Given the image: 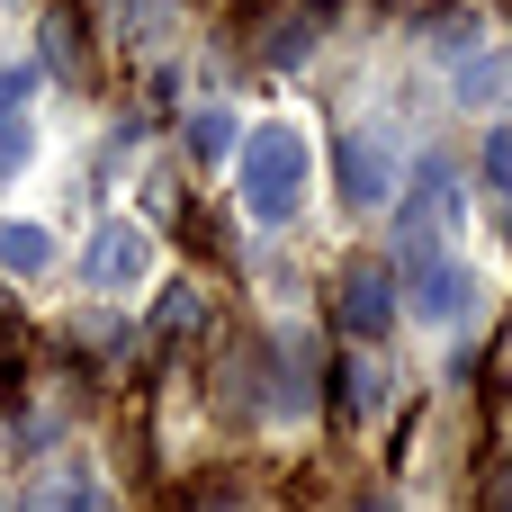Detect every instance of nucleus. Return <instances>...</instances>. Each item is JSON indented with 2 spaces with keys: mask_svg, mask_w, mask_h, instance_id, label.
Instances as JSON below:
<instances>
[{
  "mask_svg": "<svg viewBox=\"0 0 512 512\" xmlns=\"http://www.w3.org/2000/svg\"><path fill=\"white\" fill-rule=\"evenodd\" d=\"M306 189H315V144H306V126H297V117L243 126V144H234V198H243V216L279 234V225H297Z\"/></svg>",
  "mask_w": 512,
  "mask_h": 512,
  "instance_id": "f257e3e1",
  "label": "nucleus"
},
{
  "mask_svg": "<svg viewBox=\"0 0 512 512\" xmlns=\"http://www.w3.org/2000/svg\"><path fill=\"white\" fill-rule=\"evenodd\" d=\"M459 234H468V180H459V162L423 153L414 189L396 207V243H405V261H441V252H459Z\"/></svg>",
  "mask_w": 512,
  "mask_h": 512,
  "instance_id": "f03ea898",
  "label": "nucleus"
},
{
  "mask_svg": "<svg viewBox=\"0 0 512 512\" xmlns=\"http://www.w3.org/2000/svg\"><path fill=\"white\" fill-rule=\"evenodd\" d=\"M153 261H162V243H153L135 216H99L90 243H81V279H90L99 297H135V288L153 279Z\"/></svg>",
  "mask_w": 512,
  "mask_h": 512,
  "instance_id": "7ed1b4c3",
  "label": "nucleus"
},
{
  "mask_svg": "<svg viewBox=\"0 0 512 512\" xmlns=\"http://www.w3.org/2000/svg\"><path fill=\"white\" fill-rule=\"evenodd\" d=\"M405 306H414V324H432V333H459V324L486 306V270H477L468 252L414 261V288H405Z\"/></svg>",
  "mask_w": 512,
  "mask_h": 512,
  "instance_id": "20e7f679",
  "label": "nucleus"
},
{
  "mask_svg": "<svg viewBox=\"0 0 512 512\" xmlns=\"http://www.w3.org/2000/svg\"><path fill=\"white\" fill-rule=\"evenodd\" d=\"M333 306H342V333H351V342H387V324L405 315V288H396L387 261H351Z\"/></svg>",
  "mask_w": 512,
  "mask_h": 512,
  "instance_id": "39448f33",
  "label": "nucleus"
},
{
  "mask_svg": "<svg viewBox=\"0 0 512 512\" xmlns=\"http://www.w3.org/2000/svg\"><path fill=\"white\" fill-rule=\"evenodd\" d=\"M333 189H342V207H360V216L387 207V198H396V144L369 135V126L342 135V171H333Z\"/></svg>",
  "mask_w": 512,
  "mask_h": 512,
  "instance_id": "423d86ee",
  "label": "nucleus"
},
{
  "mask_svg": "<svg viewBox=\"0 0 512 512\" xmlns=\"http://www.w3.org/2000/svg\"><path fill=\"white\" fill-rule=\"evenodd\" d=\"M27 512H117V495H108V477H99L90 459H54V468L36 477Z\"/></svg>",
  "mask_w": 512,
  "mask_h": 512,
  "instance_id": "0eeeda50",
  "label": "nucleus"
},
{
  "mask_svg": "<svg viewBox=\"0 0 512 512\" xmlns=\"http://www.w3.org/2000/svg\"><path fill=\"white\" fill-rule=\"evenodd\" d=\"M0 270H9V279H45V270H54V225L0 216Z\"/></svg>",
  "mask_w": 512,
  "mask_h": 512,
  "instance_id": "6e6552de",
  "label": "nucleus"
},
{
  "mask_svg": "<svg viewBox=\"0 0 512 512\" xmlns=\"http://www.w3.org/2000/svg\"><path fill=\"white\" fill-rule=\"evenodd\" d=\"M315 36H324V0H306V9H288V18H279L270 63H279V72H288V63H306V54H315Z\"/></svg>",
  "mask_w": 512,
  "mask_h": 512,
  "instance_id": "1a4fd4ad",
  "label": "nucleus"
},
{
  "mask_svg": "<svg viewBox=\"0 0 512 512\" xmlns=\"http://www.w3.org/2000/svg\"><path fill=\"white\" fill-rule=\"evenodd\" d=\"M234 144H243V126H234L225 108H198V117H189V153H198V162H234Z\"/></svg>",
  "mask_w": 512,
  "mask_h": 512,
  "instance_id": "9d476101",
  "label": "nucleus"
},
{
  "mask_svg": "<svg viewBox=\"0 0 512 512\" xmlns=\"http://www.w3.org/2000/svg\"><path fill=\"white\" fill-rule=\"evenodd\" d=\"M512 81V63L504 54H495V45H486V54H468V63H459V99H468V108H486V99H495V90H504Z\"/></svg>",
  "mask_w": 512,
  "mask_h": 512,
  "instance_id": "9b49d317",
  "label": "nucleus"
},
{
  "mask_svg": "<svg viewBox=\"0 0 512 512\" xmlns=\"http://www.w3.org/2000/svg\"><path fill=\"white\" fill-rule=\"evenodd\" d=\"M27 162H36V126L27 117H0V180H18Z\"/></svg>",
  "mask_w": 512,
  "mask_h": 512,
  "instance_id": "f8f14e48",
  "label": "nucleus"
},
{
  "mask_svg": "<svg viewBox=\"0 0 512 512\" xmlns=\"http://www.w3.org/2000/svg\"><path fill=\"white\" fill-rule=\"evenodd\" d=\"M477 171H486V189H495V198H512V126L486 135V162H477Z\"/></svg>",
  "mask_w": 512,
  "mask_h": 512,
  "instance_id": "ddd939ff",
  "label": "nucleus"
},
{
  "mask_svg": "<svg viewBox=\"0 0 512 512\" xmlns=\"http://www.w3.org/2000/svg\"><path fill=\"white\" fill-rule=\"evenodd\" d=\"M342 387H351V414H378V405H387V378H378L369 360H351V369H342Z\"/></svg>",
  "mask_w": 512,
  "mask_h": 512,
  "instance_id": "4468645a",
  "label": "nucleus"
},
{
  "mask_svg": "<svg viewBox=\"0 0 512 512\" xmlns=\"http://www.w3.org/2000/svg\"><path fill=\"white\" fill-rule=\"evenodd\" d=\"M27 99H36V72L27 63H0V117H27Z\"/></svg>",
  "mask_w": 512,
  "mask_h": 512,
  "instance_id": "2eb2a0df",
  "label": "nucleus"
},
{
  "mask_svg": "<svg viewBox=\"0 0 512 512\" xmlns=\"http://www.w3.org/2000/svg\"><path fill=\"white\" fill-rule=\"evenodd\" d=\"M162 324H171V333H189V324H207V297H198V288H171V306H162Z\"/></svg>",
  "mask_w": 512,
  "mask_h": 512,
  "instance_id": "dca6fc26",
  "label": "nucleus"
},
{
  "mask_svg": "<svg viewBox=\"0 0 512 512\" xmlns=\"http://www.w3.org/2000/svg\"><path fill=\"white\" fill-rule=\"evenodd\" d=\"M360 512H396V495H369V504H360Z\"/></svg>",
  "mask_w": 512,
  "mask_h": 512,
  "instance_id": "f3484780",
  "label": "nucleus"
},
{
  "mask_svg": "<svg viewBox=\"0 0 512 512\" xmlns=\"http://www.w3.org/2000/svg\"><path fill=\"white\" fill-rule=\"evenodd\" d=\"M504 486H512V468H504Z\"/></svg>",
  "mask_w": 512,
  "mask_h": 512,
  "instance_id": "a211bd4d",
  "label": "nucleus"
},
{
  "mask_svg": "<svg viewBox=\"0 0 512 512\" xmlns=\"http://www.w3.org/2000/svg\"><path fill=\"white\" fill-rule=\"evenodd\" d=\"M0 512H9V504H0Z\"/></svg>",
  "mask_w": 512,
  "mask_h": 512,
  "instance_id": "6ab92c4d",
  "label": "nucleus"
}]
</instances>
